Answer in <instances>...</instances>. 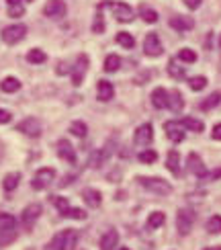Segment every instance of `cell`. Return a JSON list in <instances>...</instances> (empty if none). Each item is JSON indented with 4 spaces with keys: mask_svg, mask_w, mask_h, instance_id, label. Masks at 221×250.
<instances>
[{
    "mask_svg": "<svg viewBox=\"0 0 221 250\" xmlns=\"http://www.w3.org/2000/svg\"><path fill=\"white\" fill-rule=\"evenodd\" d=\"M99 246H100V250H117V246H119V232L115 230V228L107 230L100 236Z\"/></svg>",
    "mask_w": 221,
    "mask_h": 250,
    "instance_id": "cell-20",
    "label": "cell"
},
{
    "mask_svg": "<svg viewBox=\"0 0 221 250\" xmlns=\"http://www.w3.org/2000/svg\"><path fill=\"white\" fill-rule=\"evenodd\" d=\"M19 230H17V217L0 211V246H8L17 240Z\"/></svg>",
    "mask_w": 221,
    "mask_h": 250,
    "instance_id": "cell-2",
    "label": "cell"
},
{
    "mask_svg": "<svg viewBox=\"0 0 221 250\" xmlns=\"http://www.w3.org/2000/svg\"><path fill=\"white\" fill-rule=\"evenodd\" d=\"M166 168L170 170L174 176L182 174V160H181V152L178 150H170L166 154Z\"/></svg>",
    "mask_w": 221,
    "mask_h": 250,
    "instance_id": "cell-22",
    "label": "cell"
},
{
    "mask_svg": "<svg viewBox=\"0 0 221 250\" xmlns=\"http://www.w3.org/2000/svg\"><path fill=\"white\" fill-rule=\"evenodd\" d=\"M182 4H184L188 10H197V8H201L203 0H182Z\"/></svg>",
    "mask_w": 221,
    "mask_h": 250,
    "instance_id": "cell-44",
    "label": "cell"
},
{
    "mask_svg": "<svg viewBox=\"0 0 221 250\" xmlns=\"http://www.w3.org/2000/svg\"><path fill=\"white\" fill-rule=\"evenodd\" d=\"M221 105V90H213L209 97H205L201 103H199V111H203V113H209V111H213Z\"/></svg>",
    "mask_w": 221,
    "mask_h": 250,
    "instance_id": "cell-25",
    "label": "cell"
},
{
    "mask_svg": "<svg viewBox=\"0 0 221 250\" xmlns=\"http://www.w3.org/2000/svg\"><path fill=\"white\" fill-rule=\"evenodd\" d=\"M97 99L100 103H109V101L115 99V86H113V82L104 80V78L97 82Z\"/></svg>",
    "mask_w": 221,
    "mask_h": 250,
    "instance_id": "cell-19",
    "label": "cell"
},
{
    "mask_svg": "<svg viewBox=\"0 0 221 250\" xmlns=\"http://www.w3.org/2000/svg\"><path fill=\"white\" fill-rule=\"evenodd\" d=\"M58 156L64 162L68 164H76L78 162V156H76V150H74V146L68 142V140H58Z\"/></svg>",
    "mask_w": 221,
    "mask_h": 250,
    "instance_id": "cell-18",
    "label": "cell"
},
{
    "mask_svg": "<svg viewBox=\"0 0 221 250\" xmlns=\"http://www.w3.org/2000/svg\"><path fill=\"white\" fill-rule=\"evenodd\" d=\"M181 123H182V127L186 131H193V133H203L205 131V123L201 119H197V117H182Z\"/></svg>",
    "mask_w": 221,
    "mask_h": 250,
    "instance_id": "cell-29",
    "label": "cell"
},
{
    "mask_svg": "<svg viewBox=\"0 0 221 250\" xmlns=\"http://www.w3.org/2000/svg\"><path fill=\"white\" fill-rule=\"evenodd\" d=\"M219 179H221V166H217L213 170H207L205 174V181H219Z\"/></svg>",
    "mask_w": 221,
    "mask_h": 250,
    "instance_id": "cell-43",
    "label": "cell"
},
{
    "mask_svg": "<svg viewBox=\"0 0 221 250\" xmlns=\"http://www.w3.org/2000/svg\"><path fill=\"white\" fill-rule=\"evenodd\" d=\"M197 222V213L188 207H182V209L176 211V232L181 236H188L193 230V226Z\"/></svg>",
    "mask_w": 221,
    "mask_h": 250,
    "instance_id": "cell-5",
    "label": "cell"
},
{
    "mask_svg": "<svg viewBox=\"0 0 221 250\" xmlns=\"http://www.w3.org/2000/svg\"><path fill=\"white\" fill-rule=\"evenodd\" d=\"M115 41H117V45H121L123 49H133L135 47V37L131 33H127V31H119Z\"/></svg>",
    "mask_w": 221,
    "mask_h": 250,
    "instance_id": "cell-38",
    "label": "cell"
},
{
    "mask_svg": "<svg viewBox=\"0 0 221 250\" xmlns=\"http://www.w3.org/2000/svg\"><path fill=\"white\" fill-rule=\"evenodd\" d=\"M150 101L154 109L162 111V109H168V103H170V90H166L164 86H156L150 95Z\"/></svg>",
    "mask_w": 221,
    "mask_h": 250,
    "instance_id": "cell-17",
    "label": "cell"
},
{
    "mask_svg": "<svg viewBox=\"0 0 221 250\" xmlns=\"http://www.w3.org/2000/svg\"><path fill=\"white\" fill-rule=\"evenodd\" d=\"M66 13H68V4L64 0H47L45 6H43V15L47 19H54V21L64 19Z\"/></svg>",
    "mask_w": 221,
    "mask_h": 250,
    "instance_id": "cell-15",
    "label": "cell"
},
{
    "mask_svg": "<svg viewBox=\"0 0 221 250\" xmlns=\"http://www.w3.org/2000/svg\"><path fill=\"white\" fill-rule=\"evenodd\" d=\"M76 244H78V232L74 228H66V230L58 232L49 242V246L54 250H76Z\"/></svg>",
    "mask_w": 221,
    "mask_h": 250,
    "instance_id": "cell-3",
    "label": "cell"
},
{
    "mask_svg": "<svg viewBox=\"0 0 221 250\" xmlns=\"http://www.w3.org/2000/svg\"><path fill=\"white\" fill-rule=\"evenodd\" d=\"M123 64V60L117 56V54H109L107 58H104V64H102V70L107 72V74H113V72H117Z\"/></svg>",
    "mask_w": 221,
    "mask_h": 250,
    "instance_id": "cell-31",
    "label": "cell"
},
{
    "mask_svg": "<svg viewBox=\"0 0 221 250\" xmlns=\"http://www.w3.org/2000/svg\"><path fill=\"white\" fill-rule=\"evenodd\" d=\"M102 2H99V6H97V15H94V21H92V33H97V35H100V33H104V17H102Z\"/></svg>",
    "mask_w": 221,
    "mask_h": 250,
    "instance_id": "cell-37",
    "label": "cell"
},
{
    "mask_svg": "<svg viewBox=\"0 0 221 250\" xmlns=\"http://www.w3.org/2000/svg\"><path fill=\"white\" fill-rule=\"evenodd\" d=\"M164 224H166V213L164 211H152L145 220L147 230H158V228H162Z\"/></svg>",
    "mask_w": 221,
    "mask_h": 250,
    "instance_id": "cell-28",
    "label": "cell"
},
{
    "mask_svg": "<svg viewBox=\"0 0 221 250\" xmlns=\"http://www.w3.org/2000/svg\"><path fill=\"white\" fill-rule=\"evenodd\" d=\"M88 66H90L88 56L86 54H78L76 64L72 66V72H70V78H72L74 86H80L84 82V78H86V72H88Z\"/></svg>",
    "mask_w": 221,
    "mask_h": 250,
    "instance_id": "cell-9",
    "label": "cell"
},
{
    "mask_svg": "<svg viewBox=\"0 0 221 250\" xmlns=\"http://www.w3.org/2000/svg\"><path fill=\"white\" fill-rule=\"evenodd\" d=\"M168 25H170V29L176 31V33H186V31L195 29V19L186 17V15H174L168 21Z\"/></svg>",
    "mask_w": 221,
    "mask_h": 250,
    "instance_id": "cell-16",
    "label": "cell"
},
{
    "mask_svg": "<svg viewBox=\"0 0 221 250\" xmlns=\"http://www.w3.org/2000/svg\"><path fill=\"white\" fill-rule=\"evenodd\" d=\"M25 0H6V6H8V17L13 19H20L25 15Z\"/></svg>",
    "mask_w": 221,
    "mask_h": 250,
    "instance_id": "cell-33",
    "label": "cell"
},
{
    "mask_svg": "<svg viewBox=\"0 0 221 250\" xmlns=\"http://www.w3.org/2000/svg\"><path fill=\"white\" fill-rule=\"evenodd\" d=\"M82 199L88 207L97 209V207L102 205V193L99 189H94V187H86V189H82Z\"/></svg>",
    "mask_w": 221,
    "mask_h": 250,
    "instance_id": "cell-21",
    "label": "cell"
},
{
    "mask_svg": "<svg viewBox=\"0 0 221 250\" xmlns=\"http://www.w3.org/2000/svg\"><path fill=\"white\" fill-rule=\"evenodd\" d=\"M60 215L66 217V220H74V222H84V220L88 217L86 209H82V207H70V203H68L66 207H61Z\"/></svg>",
    "mask_w": 221,
    "mask_h": 250,
    "instance_id": "cell-23",
    "label": "cell"
},
{
    "mask_svg": "<svg viewBox=\"0 0 221 250\" xmlns=\"http://www.w3.org/2000/svg\"><path fill=\"white\" fill-rule=\"evenodd\" d=\"M104 158H107V152H104V150H97V152H92V154H90V160H88L90 168H100L102 162H104Z\"/></svg>",
    "mask_w": 221,
    "mask_h": 250,
    "instance_id": "cell-42",
    "label": "cell"
},
{
    "mask_svg": "<svg viewBox=\"0 0 221 250\" xmlns=\"http://www.w3.org/2000/svg\"><path fill=\"white\" fill-rule=\"evenodd\" d=\"M70 133L76 135V138H80V140H84L88 135V125L84 121H72L70 123Z\"/></svg>",
    "mask_w": 221,
    "mask_h": 250,
    "instance_id": "cell-39",
    "label": "cell"
},
{
    "mask_svg": "<svg viewBox=\"0 0 221 250\" xmlns=\"http://www.w3.org/2000/svg\"><path fill=\"white\" fill-rule=\"evenodd\" d=\"M138 15H140V19L143 21V23H147V25H156L158 21H160V15H158V10L152 8V6H147V4H140Z\"/></svg>",
    "mask_w": 221,
    "mask_h": 250,
    "instance_id": "cell-26",
    "label": "cell"
},
{
    "mask_svg": "<svg viewBox=\"0 0 221 250\" xmlns=\"http://www.w3.org/2000/svg\"><path fill=\"white\" fill-rule=\"evenodd\" d=\"M104 8H111L113 17L119 21V23H131L135 19V10L127 4V2H119V0H102Z\"/></svg>",
    "mask_w": 221,
    "mask_h": 250,
    "instance_id": "cell-4",
    "label": "cell"
},
{
    "mask_svg": "<svg viewBox=\"0 0 221 250\" xmlns=\"http://www.w3.org/2000/svg\"><path fill=\"white\" fill-rule=\"evenodd\" d=\"M0 90L8 92V95H13V92H19V90H20V80L15 78V76H6V78L0 80Z\"/></svg>",
    "mask_w": 221,
    "mask_h": 250,
    "instance_id": "cell-30",
    "label": "cell"
},
{
    "mask_svg": "<svg viewBox=\"0 0 221 250\" xmlns=\"http://www.w3.org/2000/svg\"><path fill=\"white\" fill-rule=\"evenodd\" d=\"M41 213H43V207H41L39 203H31L27 205L23 213H20V226H23V230L25 232H31L35 228L37 220L41 217Z\"/></svg>",
    "mask_w": 221,
    "mask_h": 250,
    "instance_id": "cell-8",
    "label": "cell"
},
{
    "mask_svg": "<svg viewBox=\"0 0 221 250\" xmlns=\"http://www.w3.org/2000/svg\"><path fill=\"white\" fill-rule=\"evenodd\" d=\"M27 62H29V64H33V66H41V64H45V62H47V54L43 49L33 47V49H29Z\"/></svg>",
    "mask_w": 221,
    "mask_h": 250,
    "instance_id": "cell-32",
    "label": "cell"
},
{
    "mask_svg": "<svg viewBox=\"0 0 221 250\" xmlns=\"http://www.w3.org/2000/svg\"><path fill=\"white\" fill-rule=\"evenodd\" d=\"M154 142V125L152 123H141L133 133V144L140 148H147Z\"/></svg>",
    "mask_w": 221,
    "mask_h": 250,
    "instance_id": "cell-13",
    "label": "cell"
},
{
    "mask_svg": "<svg viewBox=\"0 0 221 250\" xmlns=\"http://www.w3.org/2000/svg\"><path fill=\"white\" fill-rule=\"evenodd\" d=\"M211 138L215 142H221V123H215L213 125V129H211Z\"/></svg>",
    "mask_w": 221,
    "mask_h": 250,
    "instance_id": "cell-47",
    "label": "cell"
},
{
    "mask_svg": "<svg viewBox=\"0 0 221 250\" xmlns=\"http://www.w3.org/2000/svg\"><path fill=\"white\" fill-rule=\"evenodd\" d=\"M186 170L191 172L193 176H197L199 181H205L207 168H205V164H203V158L197 152H191V154L186 156Z\"/></svg>",
    "mask_w": 221,
    "mask_h": 250,
    "instance_id": "cell-14",
    "label": "cell"
},
{
    "mask_svg": "<svg viewBox=\"0 0 221 250\" xmlns=\"http://www.w3.org/2000/svg\"><path fill=\"white\" fill-rule=\"evenodd\" d=\"M138 160H140L141 164H154V162L158 160V152L152 150V148H143V150L138 154Z\"/></svg>",
    "mask_w": 221,
    "mask_h": 250,
    "instance_id": "cell-40",
    "label": "cell"
},
{
    "mask_svg": "<svg viewBox=\"0 0 221 250\" xmlns=\"http://www.w3.org/2000/svg\"><path fill=\"white\" fill-rule=\"evenodd\" d=\"M2 158H4V144L0 142V162H2Z\"/></svg>",
    "mask_w": 221,
    "mask_h": 250,
    "instance_id": "cell-49",
    "label": "cell"
},
{
    "mask_svg": "<svg viewBox=\"0 0 221 250\" xmlns=\"http://www.w3.org/2000/svg\"><path fill=\"white\" fill-rule=\"evenodd\" d=\"M143 54L147 58H160L164 54V45H162V39L156 31H150L145 37H143Z\"/></svg>",
    "mask_w": 221,
    "mask_h": 250,
    "instance_id": "cell-10",
    "label": "cell"
},
{
    "mask_svg": "<svg viewBox=\"0 0 221 250\" xmlns=\"http://www.w3.org/2000/svg\"><path fill=\"white\" fill-rule=\"evenodd\" d=\"M119 250H131V248H127V246H121V248H119Z\"/></svg>",
    "mask_w": 221,
    "mask_h": 250,
    "instance_id": "cell-52",
    "label": "cell"
},
{
    "mask_svg": "<svg viewBox=\"0 0 221 250\" xmlns=\"http://www.w3.org/2000/svg\"><path fill=\"white\" fill-rule=\"evenodd\" d=\"M164 133H166V138L170 140L172 144H182L184 138H186V129L182 127L181 119L164 121Z\"/></svg>",
    "mask_w": 221,
    "mask_h": 250,
    "instance_id": "cell-12",
    "label": "cell"
},
{
    "mask_svg": "<svg viewBox=\"0 0 221 250\" xmlns=\"http://www.w3.org/2000/svg\"><path fill=\"white\" fill-rule=\"evenodd\" d=\"M203 250H221V246H207V248H203Z\"/></svg>",
    "mask_w": 221,
    "mask_h": 250,
    "instance_id": "cell-50",
    "label": "cell"
},
{
    "mask_svg": "<svg viewBox=\"0 0 221 250\" xmlns=\"http://www.w3.org/2000/svg\"><path fill=\"white\" fill-rule=\"evenodd\" d=\"M10 121H13V113L6 111V109H0V125L10 123Z\"/></svg>",
    "mask_w": 221,
    "mask_h": 250,
    "instance_id": "cell-45",
    "label": "cell"
},
{
    "mask_svg": "<svg viewBox=\"0 0 221 250\" xmlns=\"http://www.w3.org/2000/svg\"><path fill=\"white\" fill-rule=\"evenodd\" d=\"M186 82H188V88H191L193 92H201V90H205V88H207V84H209L207 76H203V74L186 78Z\"/></svg>",
    "mask_w": 221,
    "mask_h": 250,
    "instance_id": "cell-35",
    "label": "cell"
},
{
    "mask_svg": "<svg viewBox=\"0 0 221 250\" xmlns=\"http://www.w3.org/2000/svg\"><path fill=\"white\" fill-rule=\"evenodd\" d=\"M27 25L23 23H15V25H8L2 29V33H0V37H2V41L6 45H17L19 41H23L27 37Z\"/></svg>",
    "mask_w": 221,
    "mask_h": 250,
    "instance_id": "cell-7",
    "label": "cell"
},
{
    "mask_svg": "<svg viewBox=\"0 0 221 250\" xmlns=\"http://www.w3.org/2000/svg\"><path fill=\"white\" fill-rule=\"evenodd\" d=\"M205 228H207V232H209V234H221V215H219V213L211 215V217L207 220Z\"/></svg>",
    "mask_w": 221,
    "mask_h": 250,
    "instance_id": "cell-41",
    "label": "cell"
},
{
    "mask_svg": "<svg viewBox=\"0 0 221 250\" xmlns=\"http://www.w3.org/2000/svg\"><path fill=\"white\" fill-rule=\"evenodd\" d=\"M17 131H20L23 135H27V138H39L41 133H43V123H41V119L37 117H25L23 121L17 123Z\"/></svg>",
    "mask_w": 221,
    "mask_h": 250,
    "instance_id": "cell-11",
    "label": "cell"
},
{
    "mask_svg": "<svg viewBox=\"0 0 221 250\" xmlns=\"http://www.w3.org/2000/svg\"><path fill=\"white\" fill-rule=\"evenodd\" d=\"M168 109H170L172 113H181L184 109V97L178 88L170 90V103H168Z\"/></svg>",
    "mask_w": 221,
    "mask_h": 250,
    "instance_id": "cell-27",
    "label": "cell"
},
{
    "mask_svg": "<svg viewBox=\"0 0 221 250\" xmlns=\"http://www.w3.org/2000/svg\"><path fill=\"white\" fill-rule=\"evenodd\" d=\"M54 181H56V168H51V166H43V168H39L33 174L31 189H33V191H45Z\"/></svg>",
    "mask_w": 221,
    "mask_h": 250,
    "instance_id": "cell-6",
    "label": "cell"
},
{
    "mask_svg": "<svg viewBox=\"0 0 221 250\" xmlns=\"http://www.w3.org/2000/svg\"><path fill=\"white\" fill-rule=\"evenodd\" d=\"M19 183H20V174H19V172H10V174H6L4 179H2V189H4V193L10 195V193H13L17 187H19Z\"/></svg>",
    "mask_w": 221,
    "mask_h": 250,
    "instance_id": "cell-34",
    "label": "cell"
},
{
    "mask_svg": "<svg viewBox=\"0 0 221 250\" xmlns=\"http://www.w3.org/2000/svg\"><path fill=\"white\" fill-rule=\"evenodd\" d=\"M166 72H168V76H170L172 80H184V78H186V70H184V66H182V62H178L176 58L168 60Z\"/></svg>",
    "mask_w": 221,
    "mask_h": 250,
    "instance_id": "cell-24",
    "label": "cell"
},
{
    "mask_svg": "<svg viewBox=\"0 0 221 250\" xmlns=\"http://www.w3.org/2000/svg\"><path fill=\"white\" fill-rule=\"evenodd\" d=\"M74 179H76V176H74V174H70V176H66V179H64V183H60V187H68Z\"/></svg>",
    "mask_w": 221,
    "mask_h": 250,
    "instance_id": "cell-48",
    "label": "cell"
},
{
    "mask_svg": "<svg viewBox=\"0 0 221 250\" xmlns=\"http://www.w3.org/2000/svg\"><path fill=\"white\" fill-rule=\"evenodd\" d=\"M176 60H178V62H182V64H195V62L199 60V56H197V51H195V49H191V47H182V49H178Z\"/></svg>",
    "mask_w": 221,
    "mask_h": 250,
    "instance_id": "cell-36",
    "label": "cell"
},
{
    "mask_svg": "<svg viewBox=\"0 0 221 250\" xmlns=\"http://www.w3.org/2000/svg\"><path fill=\"white\" fill-rule=\"evenodd\" d=\"M135 183L140 187H143L145 191H150L154 195H160V197H166L174 191V187L164 181L162 176H135Z\"/></svg>",
    "mask_w": 221,
    "mask_h": 250,
    "instance_id": "cell-1",
    "label": "cell"
},
{
    "mask_svg": "<svg viewBox=\"0 0 221 250\" xmlns=\"http://www.w3.org/2000/svg\"><path fill=\"white\" fill-rule=\"evenodd\" d=\"M217 47H219V51H221V35H219V39H217Z\"/></svg>",
    "mask_w": 221,
    "mask_h": 250,
    "instance_id": "cell-51",
    "label": "cell"
},
{
    "mask_svg": "<svg viewBox=\"0 0 221 250\" xmlns=\"http://www.w3.org/2000/svg\"><path fill=\"white\" fill-rule=\"evenodd\" d=\"M72 68H68L66 62H58V68H56V74H70Z\"/></svg>",
    "mask_w": 221,
    "mask_h": 250,
    "instance_id": "cell-46",
    "label": "cell"
}]
</instances>
